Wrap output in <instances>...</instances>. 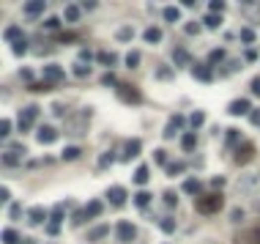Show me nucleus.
Listing matches in <instances>:
<instances>
[{"label":"nucleus","mask_w":260,"mask_h":244,"mask_svg":"<svg viewBox=\"0 0 260 244\" xmlns=\"http://www.w3.org/2000/svg\"><path fill=\"white\" fill-rule=\"evenodd\" d=\"M203 25H206V28H211V30L222 28V14H214V11H208L206 17H203Z\"/></svg>","instance_id":"nucleus-21"},{"label":"nucleus","mask_w":260,"mask_h":244,"mask_svg":"<svg viewBox=\"0 0 260 244\" xmlns=\"http://www.w3.org/2000/svg\"><path fill=\"white\" fill-rule=\"evenodd\" d=\"M28 88L33 91V94H36V91H49V88H52V83H33V85H28Z\"/></svg>","instance_id":"nucleus-49"},{"label":"nucleus","mask_w":260,"mask_h":244,"mask_svg":"<svg viewBox=\"0 0 260 244\" xmlns=\"http://www.w3.org/2000/svg\"><path fill=\"white\" fill-rule=\"evenodd\" d=\"M6 39L11 42V47L17 42H25V33H22V28H17V25H11V28H6Z\"/></svg>","instance_id":"nucleus-22"},{"label":"nucleus","mask_w":260,"mask_h":244,"mask_svg":"<svg viewBox=\"0 0 260 244\" xmlns=\"http://www.w3.org/2000/svg\"><path fill=\"white\" fill-rule=\"evenodd\" d=\"M8 135H11V121L3 118L0 121V137H8Z\"/></svg>","instance_id":"nucleus-45"},{"label":"nucleus","mask_w":260,"mask_h":244,"mask_svg":"<svg viewBox=\"0 0 260 244\" xmlns=\"http://www.w3.org/2000/svg\"><path fill=\"white\" fill-rule=\"evenodd\" d=\"M203 124H206V113H203V110H195L192 118H189V126L192 129H197V126H203Z\"/></svg>","instance_id":"nucleus-30"},{"label":"nucleus","mask_w":260,"mask_h":244,"mask_svg":"<svg viewBox=\"0 0 260 244\" xmlns=\"http://www.w3.org/2000/svg\"><path fill=\"white\" fill-rule=\"evenodd\" d=\"M165 19H167V22H178V19H181L178 8H175V6H167V8H165Z\"/></svg>","instance_id":"nucleus-37"},{"label":"nucleus","mask_w":260,"mask_h":244,"mask_svg":"<svg viewBox=\"0 0 260 244\" xmlns=\"http://www.w3.org/2000/svg\"><path fill=\"white\" fill-rule=\"evenodd\" d=\"M88 118H90V110L88 113H77V115H71L69 118V126H66V132H69V135H85V132H88Z\"/></svg>","instance_id":"nucleus-4"},{"label":"nucleus","mask_w":260,"mask_h":244,"mask_svg":"<svg viewBox=\"0 0 260 244\" xmlns=\"http://www.w3.org/2000/svg\"><path fill=\"white\" fill-rule=\"evenodd\" d=\"M93 58V52H90V49H83V52H80V60H90Z\"/></svg>","instance_id":"nucleus-62"},{"label":"nucleus","mask_w":260,"mask_h":244,"mask_svg":"<svg viewBox=\"0 0 260 244\" xmlns=\"http://www.w3.org/2000/svg\"><path fill=\"white\" fill-rule=\"evenodd\" d=\"M28 220H30V225H42V222L47 220V211L36 206V208H30V217H28Z\"/></svg>","instance_id":"nucleus-26"},{"label":"nucleus","mask_w":260,"mask_h":244,"mask_svg":"<svg viewBox=\"0 0 260 244\" xmlns=\"http://www.w3.org/2000/svg\"><path fill=\"white\" fill-rule=\"evenodd\" d=\"M165 203H167V206H175V203H178V195H175L173 190H167V192H165Z\"/></svg>","instance_id":"nucleus-47"},{"label":"nucleus","mask_w":260,"mask_h":244,"mask_svg":"<svg viewBox=\"0 0 260 244\" xmlns=\"http://www.w3.org/2000/svg\"><path fill=\"white\" fill-rule=\"evenodd\" d=\"M19 77L28 80V85H33V72H30V69H19Z\"/></svg>","instance_id":"nucleus-52"},{"label":"nucleus","mask_w":260,"mask_h":244,"mask_svg":"<svg viewBox=\"0 0 260 244\" xmlns=\"http://www.w3.org/2000/svg\"><path fill=\"white\" fill-rule=\"evenodd\" d=\"M142 39H145L148 44H159V42H162V30L156 28V25H151V28H145V33H142Z\"/></svg>","instance_id":"nucleus-20"},{"label":"nucleus","mask_w":260,"mask_h":244,"mask_svg":"<svg viewBox=\"0 0 260 244\" xmlns=\"http://www.w3.org/2000/svg\"><path fill=\"white\" fill-rule=\"evenodd\" d=\"M44 77H47V83H63V80H66V72H63V69H60V66L58 63H47V66H44Z\"/></svg>","instance_id":"nucleus-9"},{"label":"nucleus","mask_w":260,"mask_h":244,"mask_svg":"<svg viewBox=\"0 0 260 244\" xmlns=\"http://www.w3.org/2000/svg\"><path fill=\"white\" fill-rule=\"evenodd\" d=\"M167 77L173 80V69H167V66H162V69H159V80H167Z\"/></svg>","instance_id":"nucleus-54"},{"label":"nucleus","mask_w":260,"mask_h":244,"mask_svg":"<svg viewBox=\"0 0 260 244\" xmlns=\"http://www.w3.org/2000/svg\"><path fill=\"white\" fill-rule=\"evenodd\" d=\"M115 233H118V242L121 244H131L137 239V228L131 225V222H126V220L115 222Z\"/></svg>","instance_id":"nucleus-6"},{"label":"nucleus","mask_w":260,"mask_h":244,"mask_svg":"<svg viewBox=\"0 0 260 244\" xmlns=\"http://www.w3.org/2000/svg\"><path fill=\"white\" fill-rule=\"evenodd\" d=\"M19 214H22V206H19V203H14V206H11V217H19Z\"/></svg>","instance_id":"nucleus-61"},{"label":"nucleus","mask_w":260,"mask_h":244,"mask_svg":"<svg viewBox=\"0 0 260 244\" xmlns=\"http://www.w3.org/2000/svg\"><path fill=\"white\" fill-rule=\"evenodd\" d=\"M200 28H203L200 22H186V25H183V30H186L189 36H197V33H200Z\"/></svg>","instance_id":"nucleus-44"},{"label":"nucleus","mask_w":260,"mask_h":244,"mask_svg":"<svg viewBox=\"0 0 260 244\" xmlns=\"http://www.w3.org/2000/svg\"><path fill=\"white\" fill-rule=\"evenodd\" d=\"M39 118V104H30V107H25L22 113H19V129L22 132H30L33 129V121Z\"/></svg>","instance_id":"nucleus-8"},{"label":"nucleus","mask_w":260,"mask_h":244,"mask_svg":"<svg viewBox=\"0 0 260 244\" xmlns=\"http://www.w3.org/2000/svg\"><path fill=\"white\" fill-rule=\"evenodd\" d=\"M192 74H195L200 83H211L214 80V72H211V66L208 63H192Z\"/></svg>","instance_id":"nucleus-13"},{"label":"nucleus","mask_w":260,"mask_h":244,"mask_svg":"<svg viewBox=\"0 0 260 244\" xmlns=\"http://www.w3.org/2000/svg\"><path fill=\"white\" fill-rule=\"evenodd\" d=\"M36 137H39V143H55L58 140V129L55 126H39Z\"/></svg>","instance_id":"nucleus-16"},{"label":"nucleus","mask_w":260,"mask_h":244,"mask_svg":"<svg viewBox=\"0 0 260 244\" xmlns=\"http://www.w3.org/2000/svg\"><path fill=\"white\" fill-rule=\"evenodd\" d=\"M148 203H151V192H137L134 195V206L137 208H145Z\"/></svg>","instance_id":"nucleus-32"},{"label":"nucleus","mask_w":260,"mask_h":244,"mask_svg":"<svg viewBox=\"0 0 260 244\" xmlns=\"http://www.w3.org/2000/svg\"><path fill=\"white\" fill-rule=\"evenodd\" d=\"M52 113H55V115H63V113H66V107L60 104V101H55V104H52Z\"/></svg>","instance_id":"nucleus-58"},{"label":"nucleus","mask_w":260,"mask_h":244,"mask_svg":"<svg viewBox=\"0 0 260 244\" xmlns=\"http://www.w3.org/2000/svg\"><path fill=\"white\" fill-rule=\"evenodd\" d=\"M55 39H58V42L60 44H74V42H77V33H63V30H60V33H58V36H55Z\"/></svg>","instance_id":"nucleus-36"},{"label":"nucleus","mask_w":260,"mask_h":244,"mask_svg":"<svg viewBox=\"0 0 260 244\" xmlns=\"http://www.w3.org/2000/svg\"><path fill=\"white\" fill-rule=\"evenodd\" d=\"M131 179H134V184H137V187L148 184V179H151V170H148V165H140V167H137Z\"/></svg>","instance_id":"nucleus-19"},{"label":"nucleus","mask_w":260,"mask_h":244,"mask_svg":"<svg viewBox=\"0 0 260 244\" xmlns=\"http://www.w3.org/2000/svg\"><path fill=\"white\" fill-rule=\"evenodd\" d=\"M183 170H186V165H183V162H170V165L165 167V173H167V176H181Z\"/></svg>","instance_id":"nucleus-29"},{"label":"nucleus","mask_w":260,"mask_h":244,"mask_svg":"<svg viewBox=\"0 0 260 244\" xmlns=\"http://www.w3.org/2000/svg\"><path fill=\"white\" fill-rule=\"evenodd\" d=\"M233 244H260V222L247 228V231H238L233 236Z\"/></svg>","instance_id":"nucleus-5"},{"label":"nucleus","mask_w":260,"mask_h":244,"mask_svg":"<svg viewBox=\"0 0 260 244\" xmlns=\"http://www.w3.org/2000/svg\"><path fill=\"white\" fill-rule=\"evenodd\" d=\"M63 19L66 22H80V6H74V3H69L63 11Z\"/></svg>","instance_id":"nucleus-27"},{"label":"nucleus","mask_w":260,"mask_h":244,"mask_svg":"<svg viewBox=\"0 0 260 244\" xmlns=\"http://www.w3.org/2000/svg\"><path fill=\"white\" fill-rule=\"evenodd\" d=\"M3 244H19V233L14 228H6L3 231Z\"/></svg>","instance_id":"nucleus-31"},{"label":"nucleus","mask_w":260,"mask_h":244,"mask_svg":"<svg viewBox=\"0 0 260 244\" xmlns=\"http://www.w3.org/2000/svg\"><path fill=\"white\" fill-rule=\"evenodd\" d=\"M115 94H118V99L124 101V104H129V107H137V104H142V94L134 88V85H129V83H118Z\"/></svg>","instance_id":"nucleus-2"},{"label":"nucleus","mask_w":260,"mask_h":244,"mask_svg":"<svg viewBox=\"0 0 260 244\" xmlns=\"http://www.w3.org/2000/svg\"><path fill=\"white\" fill-rule=\"evenodd\" d=\"M173 60H175V66H178V69H186V66H189V52L178 47L175 52H173Z\"/></svg>","instance_id":"nucleus-23"},{"label":"nucleus","mask_w":260,"mask_h":244,"mask_svg":"<svg viewBox=\"0 0 260 244\" xmlns=\"http://www.w3.org/2000/svg\"><path fill=\"white\" fill-rule=\"evenodd\" d=\"M107 200L113 203V206H124L126 203V190L124 187H118V184L110 187V190H107Z\"/></svg>","instance_id":"nucleus-14"},{"label":"nucleus","mask_w":260,"mask_h":244,"mask_svg":"<svg viewBox=\"0 0 260 244\" xmlns=\"http://www.w3.org/2000/svg\"><path fill=\"white\" fill-rule=\"evenodd\" d=\"M74 74H77V77H88V74H90V66L88 63H74Z\"/></svg>","instance_id":"nucleus-41"},{"label":"nucleus","mask_w":260,"mask_h":244,"mask_svg":"<svg viewBox=\"0 0 260 244\" xmlns=\"http://www.w3.org/2000/svg\"><path fill=\"white\" fill-rule=\"evenodd\" d=\"M44 8H47L44 0H30V3H25V14H28V17H39V14H44Z\"/></svg>","instance_id":"nucleus-17"},{"label":"nucleus","mask_w":260,"mask_h":244,"mask_svg":"<svg viewBox=\"0 0 260 244\" xmlns=\"http://www.w3.org/2000/svg\"><path fill=\"white\" fill-rule=\"evenodd\" d=\"M80 154H83V148H80V146H69V148L63 151V159H66V162H71V159H77Z\"/></svg>","instance_id":"nucleus-34"},{"label":"nucleus","mask_w":260,"mask_h":244,"mask_svg":"<svg viewBox=\"0 0 260 244\" xmlns=\"http://www.w3.org/2000/svg\"><path fill=\"white\" fill-rule=\"evenodd\" d=\"M154 159L159 162V165H165V162H167V151H162V148H159V151L154 154Z\"/></svg>","instance_id":"nucleus-55"},{"label":"nucleus","mask_w":260,"mask_h":244,"mask_svg":"<svg viewBox=\"0 0 260 244\" xmlns=\"http://www.w3.org/2000/svg\"><path fill=\"white\" fill-rule=\"evenodd\" d=\"M140 52H129V55H126V60H124V63L126 66H129V69H137V66H140Z\"/></svg>","instance_id":"nucleus-38"},{"label":"nucleus","mask_w":260,"mask_h":244,"mask_svg":"<svg viewBox=\"0 0 260 244\" xmlns=\"http://www.w3.org/2000/svg\"><path fill=\"white\" fill-rule=\"evenodd\" d=\"M101 85H107V88H118V80H115L113 74H104V77H101Z\"/></svg>","instance_id":"nucleus-46"},{"label":"nucleus","mask_w":260,"mask_h":244,"mask_svg":"<svg viewBox=\"0 0 260 244\" xmlns=\"http://www.w3.org/2000/svg\"><path fill=\"white\" fill-rule=\"evenodd\" d=\"M113 162H115V154H113V151H107V154L99 156V167H110Z\"/></svg>","instance_id":"nucleus-39"},{"label":"nucleus","mask_w":260,"mask_h":244,"mask_svg":"<svg viewBox=\"0 0 260 244\" xmlns=\"http://www.w3.org/2000/svg\"><path fill=\"white\" fill-rule=\"evenodd\" d=\"M28 52V42H17L14 44V55H25Z\"/></svg>","instance_id":"nucleus-51"},{"label":"nucleus","mask_w":260,"mask_h":244,"mask_svg":"<svg viewBox=\"0 0 260 244\" xmlns=\"http://www.w3.org/2000/svg\"><path fill=\"white\" fill-rule=\"evenodd\" d=\"M107 233H110V225H107V222H101V225H96V228H90L88 231V242H99V239H104Z\"/></svg>","instance_id":"nucleus-18"},{"label":"nucleus","mask_w":260,"mask_h":244,"mask_svg":"<svg viewBox=\"0 0 260 244\" xmlns=\"http://www.w3.org/2000/svg\"><path fill=\"white\" fill-rule=\"evenodd\" d=\"M249 91H252L255 96H260V77H255L252 83H249Z\"/></svg>","instance_id":"nucleus-53"},{"label":"nucleus","mask_w":260,"mask_h":244,"mask_svg":"<svg viewBox=\"0 0 260 244\" xmlns=\"http://www.w3.org/2000/svg\"><path fill=\"white\" fill-rule=\"evenodd\" d=\"M238 140V132H227V146H233Z\"/></svg>","instance_id":"nucleus-60"},{"label":"nucleus","mask_w":260,"mask_h":244,"mask_svg":"<svg viewBox=\"0 0 260 244\" xmlns=\"http://www.w3.org/2000/svg\"><path fill=\"white\" fill-rule=\"evenodd\" d=\"M222 206H225V197H222V192H208V195H200V197L195 200L197 214H203V217L217 214Z\"/></svg>","instance_id":"nucleus-1"},{"label":"nucleus","mask_w":260,"mask_h":244,"mask_svg":"<svg viewBox=\"0 0 260 244\" xmlns=\"http://www.w3.org/2000/svg\"><path fill=\"white\" fill-rule=\"evenodd\" d=\"M131 36H134V28H129V25H126V28H121L118 33H115V39H118V42H129Z\"/></svg>","instance_id":"nucleus-35"},{"label":"nucleus","mask_w":260,"mask_h":244,"mask_svg":"<svg viewBox=\"0 0 260 244\" xmlns=\"http://www.w3.org/2000/svg\"><path fill=\"white\" fill-rule=\"evenodd\" d=\"M195 146H197L195 132H186V135L181 137V148H183V151H195Z\"/></svg>","instance_id":"nucleus-28"},{"label":"nucleus","mask_w":260,"mask_h":244,"mask_svg":"<svg viewBox=\"0 0 260 244\" xmlns=\"http://www.w3.org/2000/svg\"><path fill=\"white\" fill-rule=\"evenodd\" d=\"M96 60H99V63H104V66H115V63H118V55L110 52V49H107V52L101 49V52H96Z\"/></svg>","instance_id":"nucleus-24"},{"label":"nucleus","mask_w":260,"mask_h":244,"mask_svg":"<svg viewBox=\"0 0 260 244\" xmlns=\"http://www.w3.org/2000/svg\"><path fill=\"white\" fill-rule=\"evenodd\" d=\"M249 121H252L255 126H260V110H252V113H249Z\"/></svg>","instance_id":"nucleus-56"},{"label":"nucleus","mask_w":260,"mask_h":244,"mask_svg":"<svg viewBox=\"0 0 260 244\" xmlns=\"http://www.w3.org/2000/svg\"><path fill=\"white\" fill-rule=\"evenodd\" d=\"M225 60V49H211V55H208V66H217Z\"/></svg>","instance_id":"nucleus-33"},{"label":"nucleus","mask_w":260,"mask_h":244,"mask_svg":"<svg viewBox=\"0 0 260 244\" xmlns=\"http://www.w3.org/2000/svg\"><path fill=\"white\" fill-rule=\"evenodd\" d=\"M60 222H63V208H55L52 214H49V225H60Z\"/></svg>","instance_id":"nucleus-40"},{"label":"nucleus","mask_w":260,"mask_h":244,"mask_svg":"<svg viewBox=\"0 0 260 244\" xmlns=\"http://www.w3.org/2000/svg\"><path fill=\"white\" fill-rule=\"evenodd\" d=\"M241 42L244 44H252L255 42V30L252 28H241Z\"/></svg>","instance_id":"nucleus-43"},{"label":"nucleus","mask_w":260,"mask_h":244,"mask_svg":"<svg viewBox=\"0 0 260 244\" xmlns=\"http://www.w3.org/2000/svg\"><path fill=\"white\" fill-rule=\"evenodd\" d=\"M22 154H25V146H11V151H6V156H3V165L6 167H14V165H19V159H22Z\"/></svg>","instance_id":"nucleus-12"},{"label":"nucleus","mask_w":260,"mask_h":244,"mask_svg":"<svg viewBox=\"0 0 260 244\" xmlns=\"http://www.w3.org/2000/svg\"><path fill=\"white\" fill-rule=\"evenodd\" d=\"M244 220V208H233L230 211V222H241Z\"/></svg>","instance_id":"nucleus-50"},{"label":"nucleus","mask_w":260,"mask_h":244,"mask_svg":"<svg viewBox=\"0 0 260 244\" xmlns=\"http://www.w3.org/2000/svg\"><path fill=\"white\" fill-rule=\"evenodd\" d=\"M211 187H225V179H222V176H217V179L211 181Z\"/></svg>","instance_id":"nucleus-63"},{"label":"nucleus","mask_w":260,"mask_h":244,"mask_svg":"<svg viewBox=\"0 0 260 244\" xmlns=\"http://www.w3.org/2000/svg\"><path fill=\"white\" fill-rule=\"evenodd\" d=\"M186 124V118H183V115H173L170 121H167V126H165V132H162V135H165V140H170V137H175V132L181 129V126Z\"/></svg>","instance_id":"nucleus-11"},{"label":"nucleus","mask_w":260,"mask_h":244,"mask_svg":"<svg viewBox=\"0 0 260 244\" xmlns=\"http://www.w3.org/2000/svg\"><path fill=\"white\" fill-rule=\"evenodd\" d=\"M244 60H247V63H252V60H258V52H255V49H247V55H244Z\"/></svg>","instance_id":"nucleus-57"},{"label":"nucleus","mask_w":260,"mask_h":244,"mask_svg":"<svg viewBox=\"0 0 260 244\" xmlns=\"http://www.w3.org/2000/svg\"><path fill=\"white\" fill-rule=\"evenodd\" d=\"M255 156V143H249V140H244L241 146L236 148V154H233V159H236V165H249Z\"/></svg>","instance_id":"nucleus-7"},{"label":"nucleus","mask_w":260,"mask_h":244,"mask_svg":"<svg viewBox=\"0 0 260 244\" xmlns=\"http://www.w3.org/2000/svg\"><path fill=\"white\" fill-rule=\"evenodd\" d=\"M200 190H203V184L197 179H186V181H183V192H189V195L200 197Z\"/></svg>","instance_id":"nucleus-25"},{"label":"nucleus","mask_w":260,"mask_h":244,"mask_svg":"<svg viewBox=\"0 0 260 244\" xmlns=\"http://www.w3.org/2000/svg\"><path fill=\"white\" fill-rule=\"evenodd\" d=\"M140 148H142V143L137 140V137L126 140V146H124V154H121V159H124V162H131L137 154H140Z\"/></svg>","instance_id":"nucleus-10"},{"label":"nucleus","mask_w":260,"mask_h":244,"mask_svg":"<svg viewBox=\"0 0 260 244\" xmlns=\"http://www.w3.org/2000/svg\"><path fill=\"white\" fill-rule=\"evenodd\" d=\"M101 211H104V206H101V200H90L85 208H80L77 214L71 217V225H83L85 220H93V217H99Z\"/></svg>","instance_id":"nucleus-3"},{"label":"nucleus","mask_w":260,"mask_h":244,"mask_svg":"<svg viewBox=\"0 0 260 244\" xmlns=\"http://www.w3.org/2000/svg\"><path fill=\"white\" fill-rule=\"evenodd\" d=\"M47 233H49V236H58V233H60V225H47Z\"/></svg>","instance_id":"nucleus-59"},{"label":"nucleus","mask_w":260,"mask_h":244,"mask_svg":"<svg viewBox=\"0 0 260 244\" xmlns=\"http://www.w3.org/2000/svg\"><path fill=\"white\" fill-rule=\"evenodd\" d=\"M44 28H47V30H58L60 28V19L58 17H49L47 22H44Z\"/></svg>","instance_id":"nucleus-48"},{"label":"nucleus","mask_w":260,"mask_h":244,"mask_svg":"<svg viewBox=\"0 0 260 244\" xmlns=\"http://www.w3.org/2000/svg\"><path fill=\"white\" fill-rule=\"evenodd\" d=\"M227 113H230V115H249V113H252V107H249L247 99H236V101L227 104Z\"/></svg>","instance_id":"nucleus-15"},{"label":"nucleus","mask_w":260,"mask_h":244,"mask_svg":"<svg viewBox=\"0 0 260 244\" xmlns=\"http://www.w3.org/2000/svg\"><path fill=\"white\" fill-rule=\"evenodd\" d=\"M159 225H162V231H165V233H173V231H175V220H173V217H165Z\"/></svg>","instance_id":"nucleus-42"}]
</instances>
